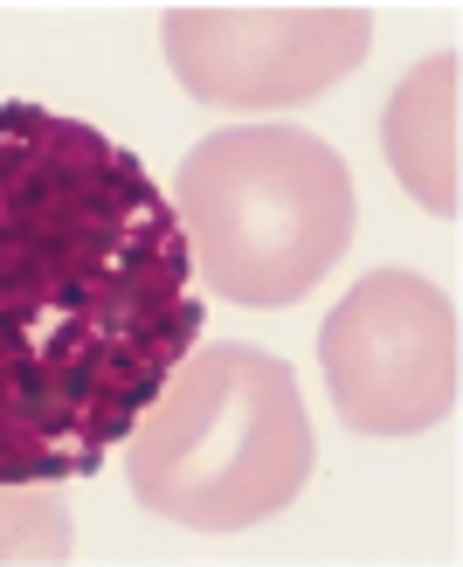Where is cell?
<instances>
[{
	"label": "cell",
	"mask_w": 463,
	"mask_h": 567,
	"mask_svg": "<svg viewBox=\"0 0 463 567\" xmlns=\"http://www.w3.org/2000/svg\"><path fill=\"white\" fill-rule=\"evenodd\" d=\"M298 374L264 347H200L181 360L125 450L132 498L187 533H249L298 505L311 477Z\"/></svg>",
	"instance_id": "1"
},
{
	"label": "cell",
	"mask_w": 463,
	"mask_h": 567,
	"mask_svg": "<svg viewBox=\"0 0 463 567\" xmlns=\"http://www.w3.org/2000/svg\"><path fill=\"white\" fill-rule=\"evenodd\" d=\"M173 202L200 284L249 311L311 298L353 249V174L326 138L298 125L208 132L181 159Z\"/></svg>",
	"instance_id": "2"
},
{
	"label": "cell",
	"mask_w": 463,
	"mask_h": 567,
	"mask_svg": "<svg viewBox=\"0 0 463 567\" xmlns=\"http://www.w3.org/2000/svg\"><path fill=\"white\" fill-rule=\"evenodd\" d=\"M381 153L394 181L415 194L429 215L456 221L463 208V55L436 49L394 83L381 111Z\"/></svg>",
	"instance_id": "5"
},
{
	"label": "cell",
	"mask_w": 463,
	"mask_h": 567,
	"mask_svg": "<svg viewBox=\"0 0 463 567\" xmlns=\"http://www.w3.org/2000/svg\"><path fill=\"white\" fill-rule=\"evenodd\" d=\"M332 415L360 436H422L456 415L463 332L443 284L415 270H367L318 332Z\"/></svg>",
	"instance_id": "3"
},
{
	"label": "cell",
	"mask_w": 463,
	"mask_h": 567,
	"mask_svg": "<svg viewBox=\"0 0 463 567\" xmlns=\"http://www.w3.org/2000/svg\"><path fill=\"white\" fill-rule=\"evenodd\" d=\"M367 8H166L160 49L215 111H291L367 63Z\"/></svg>",
	"instance_id": "4"
},
{
	"label": "cell",
	"mask_w": 463,
	"mask_h": 567,
	"mask_svg": "<svg viewBox=\"0 0 463 567\" xmlns=\"http://www.w3.org/2000/svg\"><path fill=\"white\" fill-rule=\"evenodd\" d=\"M70 547H76V519L63 498L0 492V560L42 567V560H70Z\"/></svg>",
	"instance_id": "6"
}]
</instances>
